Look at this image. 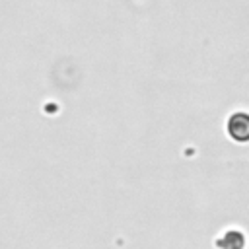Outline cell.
Masks as SVG:
<instances>
[{"label": "cell", "instance_id": "7a4b0ae2", "mask_svg": "<svg viewBox=\"0 0 249 249\" xmlns=\"http://www.w3.org/2000/svg\"><path fill=\"white\" fill-rule=\"evenodd\" d=\"M214 243L218 249H243L245 247V235L237 228H228L216 237Z\"/></svg>", "mask_w": 249, "mask_h": 249}, {"label": "cell", "instance_id": "6da1fadb", "mask_svg": "<svg viewBox=\"0 0 249 249\" xmlns=\"http://www.w3.org/2000/svg\"><path fill=\"white\" fill-rule=\"evenodd\" d=\"M247 115L243 111H237L233 113L230 119H228V134L230 138H233L235 142H245L247 140V134H249V126H247Z\"/></svg>", "mask_w": 249, "mask_h": 249}]
</instances>
